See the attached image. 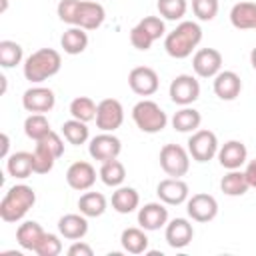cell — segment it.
<instances>
[{"label":"cell","instance_id":"cell-40","mask_svg":"<svg viewBox=\"0 0 256 256\" xmlns=\"http://www.w3.org/2000/svg\"><path fill=\"white\" fill-rule=\"evenodd\" d=\"M78 4H80V0H60L58 6H56L58 18L64 24L74 26L76 24V14H78Z\"/></svg>","mask_w":256,"mask_h":256},{"label":"cell","instance_id":"cell-5","mask_svg":"<svg viewBox=\"0 0 256 256\" xmlns=\"http://www.w3.org/2000/svg\"><path fill=\"white\" fill-rule=\"evenodd\" d=\"M132 120L138 126V130H142L146 134H158L168 124V116L160 108V104H156L154 100H148V98H144V100L134 104Z\"/></svg>","mask_w":256,"mask_h":256},{"label":"cell","instance_id":"cell-16","mask_svg":"<svg viewBox=\"0 0 256 256\" xmlns=\"http://www.w3.org/2000/svg\"><path fill=\"white\" fill-rule=\"evenodd\" d=\"M66 182H68V186L72 190L86 192L96 182V168L90 162L78 160V162H74V164L68 166V170H66Z\"/></svg>","mask_w":256,"mask_h":256},{"label":"cell","instance_id":"cell-39","mask_svg":"<svg viewBox=\"0 0 256 256\" xmlns=\"http://www.w3.org/2000/svg\"><path fill=\"white\" fill-rule=\"evenodd\" d=\"M34 252H36L38 256H58V254L62 252V240H60L56 234L46 232Z\"/></svg>","mask_w":256,"mask_h":256},{"label":"cell","instance_id":"cell-4","mask_svg":"<svg viewBox=\"0 0 256 256\" xmlns=\"http://www.w3.org/2000/svg\"><path fill=\"white\" fill-rule=\"evenodd\" d=\"M62 154H64V140L60 138V134L50 130L34 146V152H32V156H34V174H48Z\"/></svg>","mask_w":256,"mask_h":256},{"label":"cell","instance_id":"cell-45","mask_svg":"<svg viewBox=\"0 0 256 256\" xmlns=\"http://www.w3.org/2000/svg\"><path fill=\"white\" fill-rule=\"evenodd\" d=\"M0 138H2V152H0V154H2V158H8V156H10V154H8L10 138H8V134H6V132H2V136H0Z\"/></svg>","mask_w":256,"mask_h":256},{"label":"cell","instance_id":"cell-28","mask_svg":"<svg viewBox=\"0 0 256 256\" xmlns=\"http://www.w3.org/2000/svg\"><path fill=\"white\" fill-rule=\"evenodd\" d=\"M120 244L128 254H144L148 250V236L144 228H124L120 234Z\"/></svg>","mask_w":256,"mask_h":256},{"label":"cell","instance_id":"cell-14","mask_svg":"<svg viewBox=\"0 0 256 256\" xmlns=\"http://www.w3.org/2000/svg\"><path fill=\"white\" fill-rule=\"evenodd\" d=\"M192 70L200 78H214L222 70V54L216 48H200L192 56Z\"/></svg>","mask_w":256,"mask_h":256},{"label":"cell","instance_id":"cell-34","mask_svg":"<svg viewBox=\"0 0 256 256\" xmlns=\"http://www.w3.org/2000/svg\"><path fill=\"white\" fill-rule=\"evenodd\" d=\"M96 108H98V104L92 98H88V96H76L70 102V114H72V118L82 120L86 124L90 120H96Z\"/></svg>","mask_w":256,"mask_h":256},{"label":"cell","instance_id":"cell-36","mask_svg":"<svg viewBox=\"0 0 256 256\" xmlns=\"http://www.w3.org/2000/svg\"><path fill=\"white\" fill-rule=\"evenodd\" d=\"M24 52L22 46L14 40H0V66L2 68H14L22 62Z\"/></svg>","mask_w":256,"mask_h":256},{"label":"cell","instance_id":"cell-20","mask_svg":"<svg viewBox=\"0 0 256 256\" xmlns=\"http://www.w3.org/2000/svg\"><path fill=\"white\" fill-rule=\"evenodd\" d=\"M218 162L226 170H238L248 160V150L240 140H228L218 148Z\"/></svg>","mask_w":256,"mask_h":256},{"label":"cell","instance_id":"cell-11","mask_svg":"<svg viewBox=\"0 0 256 256\" xmlns=\"http://www.w3.org/2000/svg\"><path fill=\"white\" fill-rule=\"evenodd\" d=\"M120 152H122V142L112 132H102V134L94 136L90 140V144H88V154L94 160H98L100 164L118 158Z\"/></svg>","mask_w":256,"mask_h":256},{"label":"cell","instance_id":"cell-9","mask_svg":"<svg viewBox=\"0 0 256 256\" xmlns=\"http://www.w3.org/2000/svg\"><path fill=\"white\" fill-rule=\"evenodd\" d=\"M124 122V108L116 98H104L96 108V128L102 132H114Z\"/></svg>","mask_w":256,"mask_h":256},{"label":"cell","instance_id":"cell-31","mask_svg":"<svg viewBox=\"0 0 256 256\" xmlns=\"http://www.w3.org/2000/svg\"><path fill=\"white\" fill-rule=\"evenodd\" d=\"M250 184L246 180V174L244 170H228L222 180H220V190L226 194V196H244L248 192Z\"/></svg>","mask_w":256,"mask_h":256},{"label":"cell","instance_id":"cell-32","mask_svg":"<svg viewBox=\"0 0 256 256\" xmlns=\"http://www.w3.org/2000/svg\"><path fill=\"white\" fill-rule=\"evenodd\" d=\"M98 176H100V180H102L106 186L118 188V186H122V182H124V178H126V168H124V164H122L118 158H114V160L102 162V166H100V170H98Z\"/></svg>","mask_w":256,"mask_h":256},{"label":"cell","instance_id":"cell-8","mask_svg":"<svg viewBox=\"0 0 256 256\" xmlns=\"http://www.w3.org/2000/svg\"><path fill=\"white\" fill-rule=\"evenodd\" d=\"M170 100L178 106H190L200 98V82L192 74H178L168 88Z\"/></svg>","mask_w":256,"mask_h":256},{"label":"cell","instance_id":"cell-30","mask_svg":"<svg viewBox=\"0 0 256 256\" xmlns=\"http://www.w3.org/2000/svg\"><path fill=\"white\" fill-rule=\"evenodd\" d=\"M106 208H108V200L100 192H84L78 198V210L86 218H98L106 212Z\"/></svg>","mask_w":256,"mask_h":256},{"label":"cell","instance_id":"cell-6","mask_svg":"<svg viewBox=\"0 0 256 256\" xmlns=\"http://www.w3.org/2000/svg\"><path fill=\"white\" fill-rule=\"evenodd\" d=\"M160 168L172 176V178H182L188 174L190 170V154L188 148L180 146V144H164L160 148Z\"/></svg>","mask_w":256,"mask_h":256},{"label":"cell","instance_id":"cell-17","mask_svg":"<svg viewBox=\"0 0 256 256\" xmlns=\"http://www.w3.org/2000/svg\"><path fill=\"white\" fill-rule=\"evenodd\" d=\"M104 20H106V10H104V6L100 2H96V0H80L74 26H80V28H84L88 32V30L100 28L104 24Z\"/></svg>","mask_w":256,"mask_h":256},{"label":"cell","instance_id":"cell-7","mask_svg":"<svg viewBox=\"0 0 256 256\" xmlns=\"http://www.w3.org/2000/svg\"><path fill=\"white\" fill-rule=\"evenodd\" d=\"M218 148H220V144H218V138L212 130H204V128L200 130L198 128L188 138V154L192 160H196L200 164L210 162L218 154Z\"/></svg>","mask_w":256,"mask_h":256},{"label":"cell","instance_id":"cell-2","mask_svg":"<svg viewBox=\"0 0 256 256\" xmlns=\"http://www.w3.org/2000/svg\"><path fill=\"white\" fill-rule=\"evenodd\" d=\"M62 68V56L54 48H40L32 52L22 66L24 78L32 84H42L44 80L56 76Z\"/></svg>","mask_w":256,"mask_h":256},{"label":"cell","instance_id":"cell-29","mask_svg":"<svg viewBox=\"0 0 256 256\" xmlns=\"http://www.w3.org/2000/svg\"><path fill=\"white\" fill-rule=\"evenodd\" d=\"M200 122H202V116L196 108L192 106H182L178 112H174L172 116V128L176 132H184V134H192L200 128Z\"/></svg>","mask_w":256,"mask_h":256},{"label":"cell","instance_id":"cell-1","mask_svg":"<svg viewBox=\"0 0 256 256\" xmlns=\"http://www.w3.org/2000/svg\"><path fill=\"white\" fill-rule=\"evenodd\" d=\"M200 42H202L200 24L194 22V20H182L172 32L166 34L164 50H166L168 56H172L176 60H184L198 48Z\"/></svg>","mask_w":256,"mask_h":256},{"label":"cell","instance_id":"cell-21","mask_svg":"<svg viewBox=\"0 0 256 256\" xmlns=\"http://www.w3.org/2000/svg\"><path fill=\"white\" fill-rule=\"evenodd\" d=\"M242 92V80L236 72L232 70H220L216 76H214V94L220 98V100H236Z\"/></svg>","mask_w":256,"mask_h":256},{"label":"cell","instance_id":"cell-33","mask_svg":"<svg viewBox=\"0 0 256 256\" xmlns=\"http://www.w3.org/2000/svg\"><path fill=\"white\" fill-rule=\"evenodd\" d=\"M62 136H64V140H66L68 144L80 146V144L88 142L90 132H88L86 122L76 120V118H70V120H66V122L62 124Z\"/></svg>","mask_w":256,"mask_h":256},{"label":"cell","instance_id":"cell-22","mask_svg":"<svg viewBox=\"0 0 256 256\" xmlns=\"http://www.w3.org/2000/svg\"><path fill=\"white\" fill-rule=\"evenodd\" d=\"M58 232L66 240H82L88 232V218L80 214H64L58 220Z\"/></svg>","mask_w":256,"mask_h":256},{"label":"cell","instance_id":"cell-13","mask_svg":"<svg viewBox=\"0 0 256 256\" xmlns=\"http://www.w3.org/2000/svg\"><path fill=\"white\" fill-rule=\"evenodd\" d=\"M128 84H130V90L138 96H152L156 94L158 86H160V80H158V74L154 68L150 66H136L130 70L128 74Z\"/></svg>","mask_w":256,"mask_h":256},{"label":"cell","instance_id":"cell-19","mask_svg":"<svg viewBox=\"0 0 256 256\" xmlns=\"http://www.w3.org/2000/svg\"><path fill=\"white\" fill-rule=\"evenodd\" d=\"M164 228V238L170 248H186L194 238V226L186 218H174Z\"/></svg>","mask_w":256,"mask_h":256},{"label":"cell","instance_id":"cell-43","mask_svg":"<svg viewBox=\"0 0 256 256\" xmlns=\"http://www.w3.org/2000/svg\"><path fill=\"white\" fill-rule=\"evenodd\" d=\"M92 254H94L92 246L82 240H74L72 246L68 248V256H92Z\"/></svg>","mask_w":256,"mask_h":256},{"label":"cell","instance_id":"cell-3","mask_svg":"<svg viewBox=\"0 0 256 256\" xmlns=\"http://www.w3.org/2000/svg\"><path fill=\"white\" fill-rule=\"evenodd\" d=\"M36 204V192L28 184H14L0 202V218L8 224L20 222Z\"/></svg>","mask_w":256,"mask_h":256},{"label":"cell","instance_id":"cell-23","mask_svg":"<svg viewBox=\"0 0 256 256\" xmlns=\"http://www.w3.org/2000/svg\"><path fill=\"white\" fill-rule=\"evenodd\" d=\"M230 24L236 30H256V2H236L230 8Z\"/></svg>","mask_w":256,"mask_h":256},{"label":"cell","instance_id":"cell-10","mask_svg":"<svg viewBox=\"0 0 256 256\" xmlns=\"http://www.w3.org/2000/svg\"><path fill=\"white\" fill-rule=\"evenodd\" d=\"M186 212L194 222H210L218 216V202L212 194L198 192V194L188 196Z\"/></svg>","mask_w":256,"mask_h":256},{"label":"cell","instance_id":"cell-44","mask_svg":"<svg viewBox=\"0 0 256 256\" xmlns=\"http://www.w3.org/2000/svg\"><path fill=\"white\" fill-rule=\"evenodd\" d=\"M244 174H246V180H248L250 188H256V160H250V162L246 164Z\"/></svg>","mask_w":256,"mask_h":256},{"label":"cell","instance_id":"cell-15","mask_svg":"<svg viewBox=\"0 0 256 256\" xmlns=\"http://www.w3.org/2000/svg\"><path fill=\"white\" fill-rule=\"evenodd\" d=\"M156 194L160 198V202L168 204V206H180L188 200L190 196V188L182 178H164L158 182L156 186Z\"/></svg>","mask_w":256,"mask_h":256},{"label":"cell","instance_id":"cell-24","mask_svg":"<svg viewBox=\"0 0 256 256\" xmlns=\"http://www.w3.org/2000/svg\"><path fill=\"white\" fill-rule=\"evenodd\" d=\"M44 234H46L44 228H42L36 220H26V222H22V224L16 228V242L20 244L22 250L34 252Z\"/></svg>","mask_w":256,"mask_h":256},{"label":"cell","instance_id":"cell-18","mask_svg":"<svg viewBox=\"0 0 256 256\" xmlns=\"http://www.w3.org/2000/svg\"><path fill=\"white\" fill-rule=\"evenodd\" d=\"M138 224L146 232L160 230L168 224V208L164 202H148L138 208Z\"/></svg>","mask_w":256,"mask_h":256},{"label":"cell","instance_id":"cell-37","mask_svg":"<svg viewBox=\"0 0 256 256\" xmlns=\"http://www.w3.org/2000/svg\"><path fill=\"white\" fill-rule=\"evenodd\" d=\"M156 8L166 20H182L188 10V0H158Z\"/></svg>","mask_w":256,"mask_h":256},{"label":"cell","instance_id":"cell-41","mask_svg":"<svg viewBox=\"0 0 256 256\" xmlns=\"http://www.w3.org/2000/svg\"><path fill=\"white\" fill-rule=\"evenodd\" d=\"M150 36H152V40L156 42L158 38H162L164 36V32H166V24H164V20L160 18V16H144L140 22H138Z\"/></svg>","mask_w":256,"mask_h":256},{"label":"cell","instance_id":"cell-27","mask_svg":"<svg viewBox=\"0 0 256 256\" xmlns=\"http://www.w3.org/2000/svg\"><path fill=\"white\" fill-rule=\"evenodd\" d=\"M60 46L66 54L76 56L82 54L88 48V34L84 28L80 26H70L68 30H64V34L60 36Z\"/></svg>","mask_w":256,"mask_h":256},{"label":"cell","instance_id":"cell-46","mask_svg":"<svg viewBox=\"0 0 256 256\" xmlns=\"http://www.w3.org/2000/svg\"><path fill=\"white\" fill-rule=\"evenodd\" d=\"M250 64H252V68L256 70V46H254L252 52H250Z\"/></svg>","mask_w":256,"mask_h":256},{"label":"cell","instance_id":"cell-12","mask_svg":"<svg viewBox=\"0 0 256 256\" xmlns=\"http://www.w3.org/2000/svg\"><path fill=\"white\" fill-rule=\"evenodd\" d=\"M56 96L46 86H32L22 94V106L30 114H46L54 108Z\"/></svg>","mask_w":256,"mask_h":256},{"label":"cell","instance_id":"cell-42","mask_svg":"<svg viewBox=\"0 0 256 256\" xmlns=\"http://www.w3.org/2000/svg\"><path fill=\"white\" fill-rule=\"evenodd\" d=\"M130 44H132L136 50L146 52V50H150V46L154 44V40H152V36H150L140 24H136V26L130 30Z\"/></svg>","mask_w":256,"mask_h":256},{"label":"cell","instance_id":"cell-35","mask_svg":"<svg viewBox=\"0 0 256 256\" xmlns=\"http://www.w3.org/2000/svg\"><path fill=\"white\" fill-rule=\"evenodd\" d=\"M48 132H50V122H48L46 114H30V116L24 120V134H26L30 140L38 142V140H42Z\"/></svg>","mask_w":256,"mask_h":256},{"label":"cell","instance_id":"cell-38","mask_svg":"<svg viewBox=\"0 0 256 256\" xmlns=\"http://www.w3.org/2000/svg\"><path fill=\"white\" fill-rule=\"evenodd\" d=\"M192 12L198 20L210 22L218 14V0H192Z\"/></svg>","mask_w":256,"mask_h":256},{"label":"cell","instance_id":"cell-47","mask_svg":"<svg viewBox=\"0 0 256 256\" xmlns=\"http://www.w3.org/2000/svg\"><path fill=\"white\" fill-rule=\"evenodd\" d=\"M8 8V0H2V6H0V12H6Z\"/></svg>","mask_w":256,"mask_h":256},{"label":"cell","instance_id":"cell-26","mask_svg":"<svg viewBox=\"0 0 256 256\" xmlns=\"http://www.w3.org/2000/svg\"><path fill=\"white\" fill-rule=\"evenodd\" d=\"M112 208L118 214H130L140 206V194L132 186H118L112 192Z\"/></svg>","mask_w":256,"mask_h":256},{"label":"cell","instance_id":"cell-25","mask_svg":"<svg viewBox=\"0 0 256 256\" xmlns=\"http://www.w3.org/2000/svg\"><path fill=\"white\" fill-rule=\"evenodd\" d=\"M6 170L12 178L24 180L34 174V156L32 152H14L6 158Z\"/></svg>","mask_w":256,"mask_h":256}]
</instances>
